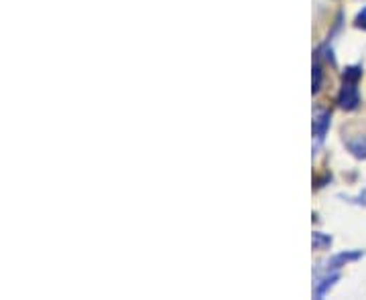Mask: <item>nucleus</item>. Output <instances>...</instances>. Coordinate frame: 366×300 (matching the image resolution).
<instances>
[{"label": "nucleus", "instance_id": "20e7f679", "mask_svg": "<svg viewBox=\"0 0 366 300\" xmlns=\"http://www.w3.org/2000/svg\"><path fill=\"white\" fill-rule=\"evenodd\" d=\"M338 280H340V272H315L313 296L315 299H324Z\"/></svg>", "mask_w": 366, "mask_h": 300}, {"label": "nucleus", "instance_id": "423d86ee", "mask_svg": "<svg viewBox=\"0 0 366 300\" xmlns=\"http://www.w3.org/2000/svg\"><path fill=\"white\" fill-rule=\"evenodd\" d=\"M311 244H313V250H326V247L332 245V238L326 236V233H322V231H315L313 238H311Z\"/></svg>", "mask_w": 366, "mask_h": 300}, {"label": "nucleus", "instance_id": "f257e3e1", "mask_svg": "<svg viewBox=\"0 0 366 300\" xmlns=\"http://www.w3.org/2000/svg\"><path fill=\"white\" fill-rule=\"evenodd\" d=\"M360 77H362V67H358V65L344 69L342 88H340V94H338V104L346 112H352L360 106V92H358Z\"/></svg>", "mask_w": 366, "mask_h": 300}, {"label": "nucleus", "instance_id": "1a4fd4ad", "mask_svg": "<svg viewBox=\"0 0 366 300\" xmlns=\"http://www.w3.org/2000/svg\"><path fill=\"white\" fill-rule=\"evenodd\" d=\"M350 203H356V205H365L366 207V189L358 195V197H352V199H348Z\"/></svg>", "mask_w": 366, "mask_h": 300}, {"label": "nucleus", "instance_id": "6e6552de", "mask_svg": "<svg viewBox=\"0 0 366 300\" xmlns=\"http://www.w3.org/2000/svg\"><path fill=\"white\" fill-rule=\"evenodd\" d=\"M354 25L358 27V29H365L366 31V6L356 15V19H354Z\"/></svg>", "mask_w": 366, "mask_h": 300}, {"label": "nucleus", "instance_id": "f03ea898", "mask_svg": "<svg viewBox=\"0 0 366 300\" xmlns=\"http://www.w3.org/2000/svg\"><path fill=\"white\" fill-rule=\"evenodd\" d=\"M365 256V252L362 250H352V252H340V254H336V256H332L328 262L324 264L318 272H340L346 264L350 262H356V260H360Z\"/></svg>", "mask_w": 366, "mask_h": 300}, {"label": "nucleus", "instance_id": "39448f33", "mask_svg": "<svg viewBox=\"0 0 366 300\" xmlns=\"http://www.w3.org/2000/svg\"><path fill=\"white\" fill-rule=\"evenodd\" d=\"M346 146H348V150L352 152V156H356V158H360V161H365L366 158V136H356V138L348 140Z\"/></svg>", "mask_w": 366, "mask_h": 300}, {"label": "nucleus", "instance_id": "7ed1b4c3", "mask_svg": "<svg viewBox=\"0 0 366 300\" xmlns=\"http://www.w3.org/2000/svg\"><path fill=\"white\" fill-rule=\"evenodd\" d=\"M329 124H332V112H329V110H315V114H313L311 130H313V138H315L318 146L326 140V134H328L329 130Z\"/></svg>", "mask_w": 366, "mask_h": 300}, {"label": "nucleus", "instance_id": "0eeeda50", "mask_svg": "<svg viewBox=\"0 0 366 300\" xmlns=\"http://www.w3.org/2000/svg\"><path fill=\"white\" fill-rule=\"evenodd\" d=\"M320 86H322V65H320V61L315 59L313 61V94L315 92H320Z\"/></svg>", "mask_w": 366, "mask_h": 300}]
</instances>
